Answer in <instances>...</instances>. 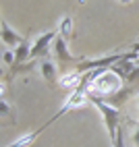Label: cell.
I'll use <instances>...</instances> for the list:
<instances>
[{
  "label": "cell",
  "instance_id": "obj_10",
  "mask_svg": "<svg viewBox=\"0 0 139 147\" xmlns=\"http://www.w3.org/2000/svg\"><path fill=\"white\" fill-rule=\"evenodd\" d=\"M37 137V131H33V133H29V135H21L17 141H13L11 145H6V147H27V145H31L33 143V139Z\"/></svg>",
  "mask_w": 139,
  "mask_h": 147
},
{
  "label": "cell",
  "instance_id": "obj_15",
  "mask_svg": "<svg viewBox=\"0 0 139 147\" xmlns=\"http://www.w3.org/2000/svg\"><path fill=\"white\" fill-rule=\"evenodd\" d=\"M118 2H121V4H129L131 0H118Z\"/></svg>",
  "mask_w": 139,
  "mask_h": 147
},
{
  "label": "cell",
  "instance_id": "obj_16",
  "mask_svg": "<svg viewBox=\"0 0 139 147\" xmlns=\"http://www.w3.org/2000/svg\"><path fill=\"white\" fill-rule=\"evenodd\" d=\"M137 104H139V93H137Z\"/></svg>",
  "mask_w": 139,
  "mask_h": 147
},
{
  "label": "cell",
  "instance_id": "obj_5",
  "mask_svg": "<svg viewBox=\"0 0 139 147\" xmlns=\"http://www.w3.org/2000/svg\"><path fill=\"white\" fill-rule=\"evenodd\" d=\"M52 50H54V54H56V58L60 62H68V60H75V56L68 52V46H66V40L62 35H56V40H54V44H52Z\"/></svg>",
  "mask_w": 139,
  "mask_h": 147
},
{
  "label": "cell",
  "instance_id": "obj_8",
  "mask_svg": "<svg viewBox=\"0 0 139 147\" xmlns=\"http://www.w3.org/2000/svg\"><path fill=\"white\" fill-rule=\"evenodd\" d=\"M15 54H17V64L25 62L27 58H31V44L25 40L21 46H17V48H15Z\"/></svg>",
  "mask_w": 139,
  "mask_h": 147
},
{
  "label": "cell",
  "instance_id": "obj_6",
  "mask_svg": "<svg viewBox=\"0 0 139 147\" xmlns=\"http://www.w3.org/2000/svg\"><path fill=\"white\" fill-rule=\"evenodd\" d=\"M39 73H42L44 81H48V83H56V81H58V71H56V64L50 60V58H46V60L39 62Z\"/></svg>",
  "mask_w": 139,
  "mask_h": 147
},
{
  "label": "cell",
  "instance_id": "obj_1",
  "mask_svg": "<svg viewBox=\"0 0 139 147\" xmlns=\"http://www.w3.org/2000/svg\"><path fill=\"white\" fill-rule=\"evenodd\" d=\"M121 87H123V77L114 68L112 71H100L98 75H94V81L89 85V93H92V97H98V93L114 95Z\"/></svg>",
  "mask_w": 139,
  "mask_h": 147
},
{
  "label": "cell",
  "instance_id": "obj_3",
  "mask_svg": "<svg viewBox=\"0 0 139 147\" xmlns=\"http://www.w3.org/2000/svg\"><path fill=\"white\" fill-rule=\"evenodd\" d=\"M54 40H56V33H54V31H44L42 35H37V37H35V42L31 44V58L44 56V54L52 48Z\"/></svg>",
  "mask_w": 139,
  "mask_h": 147
},
{
  "label": "cell",
  "instance_id": "obj_2",
  "mask_svg": "<svg viewBox=\"0 0 139 147\" xmlns=\"http://www.w3.org/2000/svg\"><path fill=\"white\" fill-rule=\"evenodd\" d=\"M89 100H92L96 104V108L102 112V118H104V124H106V129H108V135H110V141H114L118 129H121V114H118V110H116L114 106L102 102L100 97H89Z\"/></svg>",
  "mask_w": 139,
  "mask_h": 147
},
{
  "label": "cell",
  "instance_id": "obj_11",
  "mask_svg": "<svg viewBox=\"0 0 139 147\" xmlns=\"http://www.w3.org/2000/svg\"><path fill=\"white\" fill-rule=\"evenodd\" d=\"M2 64H4V66L17 64V54H15V50H11V48H4V50H2Z\"/></svg>",
  "mask_w": 139,
  "mask_h": 147
},
{
  "label": "cell",
  "instance_id": "obj_14",
  "mask_svg": "<svg viewBox=\"0 0 139 147\" xmlns=\"http://www.w3.org/2000/svg\"><path fill=\"white\" fill-rule=\"evenodd\" d=\"M0 108H2V116H6L8 112H11V108L6 106V100H2V102H0Z\"/></svg>",
  "mask_w": 139,
  "mask_h": 147
},
{
  "label": "cell",
  "instance_id": "obj_7",
  "mask_svg": "<svg viewBox=\"0 0 139 147\" xmlns=\"http://www.w3.org/2000/svg\"><path fill=\"white\" fill-rule=\"evenodd\" d=\"M137 68H139V66H137L135 62H129V60H125V58H121V60H118V64L114 66V71L121 75L123 79H131V77L135 75Z\"/></svg>",
  "mask_w": 139,
  "mask_h": 147
},
{
  "label": "cell",
  "instance_id": "obj_9",
  "mask_svg": "<svg viewBox=\"0 0 139 147\" xmlns=\"http://www.w3.org/2000/svg\"><path fill=\"white\" fill-rule=\"evenodd\" d=\"M71 33H73V19L68 17V15H64L60 19V23H58V35H62L64 40H66Z\"/></svg>",
  "mask_w": 139,
  "mask_h": 147
},
{
  "label": "cell",
  "instance_id": "obj_12",
  "mask_svg": "<svg viewBox=\"0 0 139 147\" xmlns=\"http://www.w3.org/2000/svg\"><path fill=\"white\" fill-rule=\"evenodd\" d=\"M112 147H125V129H123V126L118 129L114 141H112Z\"/></svg>",
  "mask_w": 139,
  "mask_h": 147
},
{
  "label": "cell",
  "instance_id": "obj_13",
  "mask_svg": "<svg viewBox=\"0 0 139 147\" xmlns=\"http://www.w3.org/2000/svg\"><path fill=\"white\" fill-rule=\"evenodd\" d=\"M131 139L139 147V122H133V131H131Z\"/></svg>",
  "mask_w": 139,
  "mask_h": 147
},
{
  "label": "cell",
  "instance_id": "obj_4",
  "mask_svg": "<svg viewBox=\"0 0 139 147\" xmlns=\"http://www.w3.org/2000/svg\"><path fill=\"white\" fill-rule=\"evenodd\" d=\"M0 40H2V46H4V48H11V50H15L17 46H21V44L25 42V37L19 35L6 21H2V25H0Z\"/></svg>",
  "mask_w": 139,
  "mask_h": 147
}]
</instances>
